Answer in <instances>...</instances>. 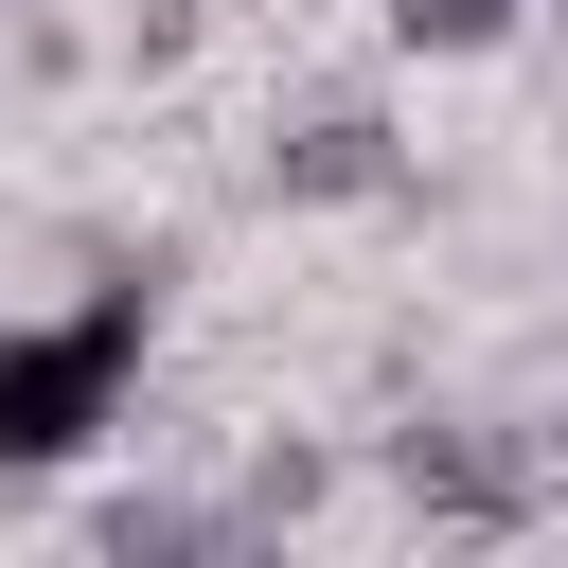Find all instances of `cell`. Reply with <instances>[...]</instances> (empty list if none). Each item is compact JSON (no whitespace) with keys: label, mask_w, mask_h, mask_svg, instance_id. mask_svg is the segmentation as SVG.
<instances>
[{"label":"cell","mask_w":568,"mask_h":568,"mask_svg":"<svg viewBox=\"0 0 568 568\" xmlns=\"http://www.w3.org/2000/svg\"><path fill=\"white\" fill-rule=\"evenodd\" d=\"M550 18H568V0H550Z\"/></svg>","instance_id":"obj_7"},{"label":"cell","mask_w":568,"mask_h":568,"mask_svg":"<svg viewBox=\"0 0 568 568\" xmlns=\"http://www.w3.org/2000/svg\"><path fill=\"white\" fill-rule=\"evenodd\" d=\"M408 178V142H390V106H355V89H320L302 124H266V195L284 213H355V195H390Z\"/></svg>","instance_id":"obj_2"},{"label":"cell","mask_w":568,"mask_h":568,"mask_svg":"<svg viewBox=\"0 0 568 568\" xmlns=\"http://www.w3.org/2000/svg\"><path fill=\"white\" fill-rule=\"evenodd\" d=\"M89 550H106V568H178V550H231V515H195V497H106Z\"/></svg>","instance_id":"obj_4"},{"label":"cell","mask_w":568,"mask_h":568,"mask_svg":"<svg viewBox=\"0 0 568 568\" xmlns=\"http://www.w3.org/2000/svg\"><path fill=\"white\" fill-rule=\"evenodd\" d=\"M284 515H320V444H248V479H231V550L284 532Z\"/></svg>","instance_id":"obj_5"},{"label":"cell","mask_w":568,"mask_h":568,"mask_svg":"<svg viewBox=\"0 0 568 568\" xmlns=\"http://www.w3.org/2000/svg\"><path fill=\"white\" fill-rule=\"evenodd\" d=\"M390 497L444 515V532H515V515H532V462H515L497 426H408V444H390Z\"/></svg>","instance_id":"obj_3"},{"label":"cell","mask_w":568,"mask_h":568,"mask_svg":"<svg viewBox=\"0 0 568 568\" xmlns=\"http://www.w3.org/2000/svg\"><path fill=\"white\" fill-rule=\"evenodd\" d=\"M142 302H160V266L89 284L71 320H0V462H71V444H106V426H124Z\"/></svg>","instance_id":"obj_1"},{"label":"cell","mask_w":568,"mask_h":568,"mask_svg":"<svg viewBox=\"0 0 568 568\" xmlns=\"http://www.w3.org/2000/svg\"><path fill=\"white\" fill-rule=\"evenodd\" d=\"M515 18H532V0H390V36H408V53H497Z\"/></svg>","instance_id":"obj_6"}]
</instances>
